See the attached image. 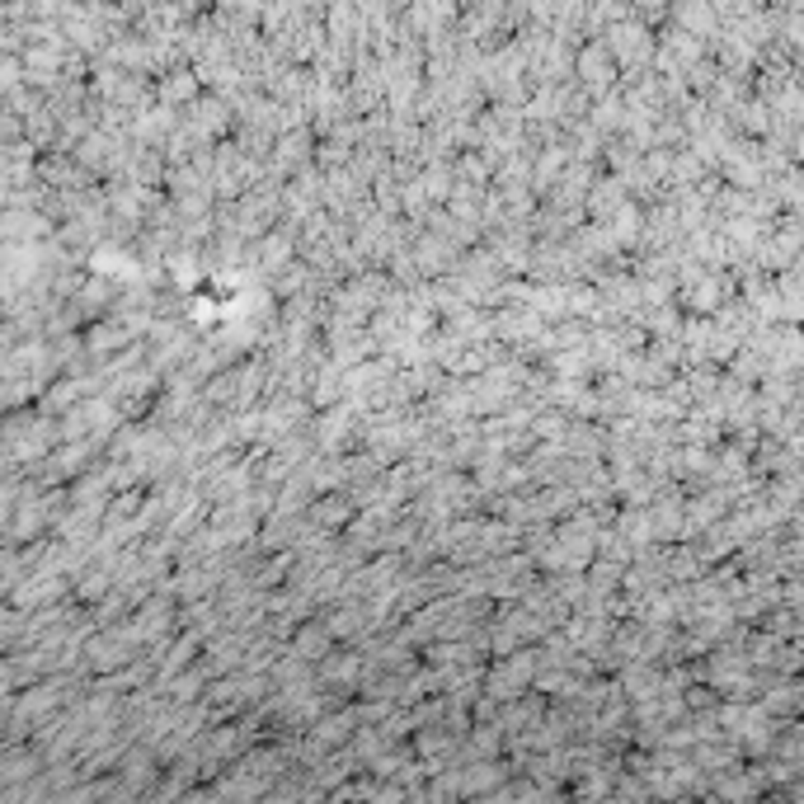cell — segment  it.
I'll list each match as a JSON object with an SVG mask.
<instances>
[{
	"label": "cell",
	"instance_id": "cell-2",
	"mask_svg": "<svg viewBox=\"0 0 804 804\" xmlns=\"http://www.w3.org/2000/svg\"><path fill=\"white\" fill-rule=\"evenodd\" d=\"M612 47H621V52H612L616 61H639L649 52V38L639 24H621V28H612Z\"/></svg>",
	"mask_w": 804,
	"mask_h": 804
},
{
	"label": "cell",
	"instance_id": "cell-1",
	"mask_svg": "<svg viewBox=\"0 0 804 804\" xmlns=\"http://www.w3.org/2000/svg\"><path fill=\"white\" fill-rule=\"evenodd\" d=\"M678 24L687 34H715V5H705V0H678Z\"/></svg>",
	"mask_w": 804,
	"mask_h": 804
},
{
	"label": "cell",
	"instance_id": "cell-3",
	"mask_svg": "<svg viewBox=\"0 0 804 804\" xmlns=\"http://www.w3.org/2000/svg\"><path fill=\"white\" fill-rule=\"evenodd\" d=\"M579 76L588 80V85H602V80L612 76V61H607V47H588V52L579 57Z\"/></svg>",
	"mask_w": 804,
	"mask_h": 804
}]
</instances>
